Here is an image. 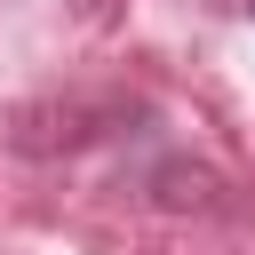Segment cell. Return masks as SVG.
Listing matches in <instances>:
<instances>
[{"label": "cell", "mask_w": 255, "mask_h": 255, "mask_svg": "<svg viewBox=\"0 0 255 255\" xmlns=\"http://www.w3.org/2000/svg\"><path fill=\"white\" fill-rule=\"evenodd\" d=\"M247 8H255V0H247Z\"/></svg>", "instance_id": "obj_1"}]
</instances>
